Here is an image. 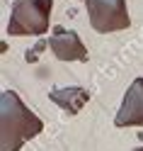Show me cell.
I'll return each mask as SVG.
<instances>
[{
  "label": "cell",
  "instance_id": "6da1fadb",
  "mask_svg": "<svg viewBox=\"0 0 143 151\" xmlns=\"http://www.w3.org/2000/svg\"><path fill=\"white\" fill-rule=\"evenodd\" d=\"M44 122L22 102L15 90L0 95V151H20L24 141L41 134Z\"/></svg>",
  "mask_w": 143,
  "mask_h": 151
},
{
  "label": "cell",
  "instance_id": "7a4b0ae2",
  "mask_svg": "<svg viewBox=\"0 0 143 151\" xmlns=\"http://www.w3.org/2000/svg\"><path fill=\"white\" fill-rule=\"evenodd\" d=\"M53 0H17L10 12L7 32L12 37H41L51 27Z\"/></svg>",
  "mask_w": 143,
  "mask_h": 151
},
{
  "label": "cell",
  "instance_id": "3957f363",
  "mask_svg": "<svg viewBox=\"0 0 143 151\" xmlns=\"http://www.w3.org/2000/svg\"><path fill=\"white\" fill-rule=\"evenodd\" d=\"M90 15V24L97 32H121L131 24L126 0H85Z\"/></svg>",
  "mask_w": 143,
  "mask_h": 151
},
{
  "label": "cell",
  "instance_id": "277c9868",
  "mask_svg": "<svg viewBox=\"0 0 143 151\" xmlns=\"http://www.w3.org/2000/svg\"><path fill=\"white\" fill-rule=\"evenodd\" d=\"M117 127H143V78H136L114 117Z\"/></svg>",
  "mask_w": 143,
  "mask_h": 151
},
{
  "label": "cell",
  "instance_id": "5b68a950",
  "mask_svg": "<svg viewBox=\"0 0 143 151\" xmlns=\"http://www.w3.org/2000/svg\"><path fill=\"white\" fill-rule=\"evenodd\" d=\"M49 46L61 61H88V49L80 42V37L75 32L63 29V27H53Z\"/></svg>",
  "mask_w": 143,
  "mask_h": 151
},
{
  "label": "cell",
  "instance_id": "8992f818",
  "mask_svg": "<svg viewBox=\"0 0 143 151\" xmlns=\"http://www.w3.org/2000/svg\"><path fill=\"white\" fill-rule=\"evenodd\" d=\"M49 98H51L61 110L70 112V115H78V112L83 110V105L90 100V93L85 90V88L70 86V88H56V90H51Z\"/></svg>",
  "mask_w": 143,
  "mask_h": 151
},
{
  "label": "cell",
  "instance_id": "52a82bcc",
  "mask_svg": "<svg viewBox=\"0 0 143 151\" xmlns=\"http://www.w3.org/2000/svg\"><path fill=\"white\" fill-rule=\"evenodd\" d=\"M133 151H143V149H133Z\"/></svg>",
  "mask_w": 143,
  "mask_h": 151
}]
</instances>
